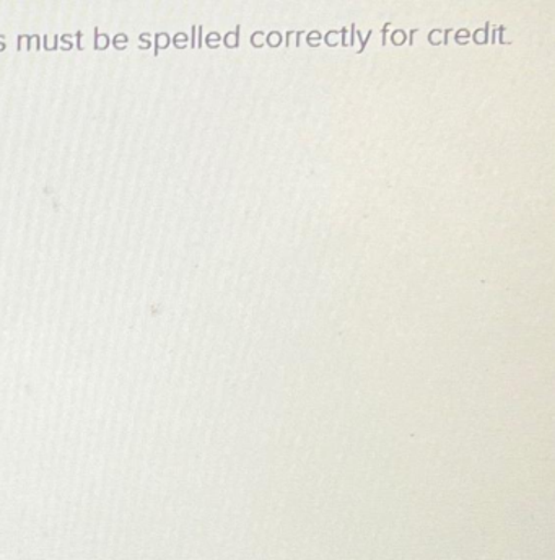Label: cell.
I'll list each match as a JSON object with an SVG mask.
<instances>
[{
	"label": "cell",
	"instance_id": "cell-1",
	"mask_svg": "<svg viewBox=\"0 0 555 560\" xmlns=\"http://www.w3.org/2000/svg\"><path fill=\"white\" fill-rule=\"evenodd\" d=\"M75 36H78V48L80 49V51H82V45H80V39H82V36H83V33L82 32H78L75 33Z\"/></svg>",
	"mask_w": 555,
	"mask_h": 560
}]
</instances>
